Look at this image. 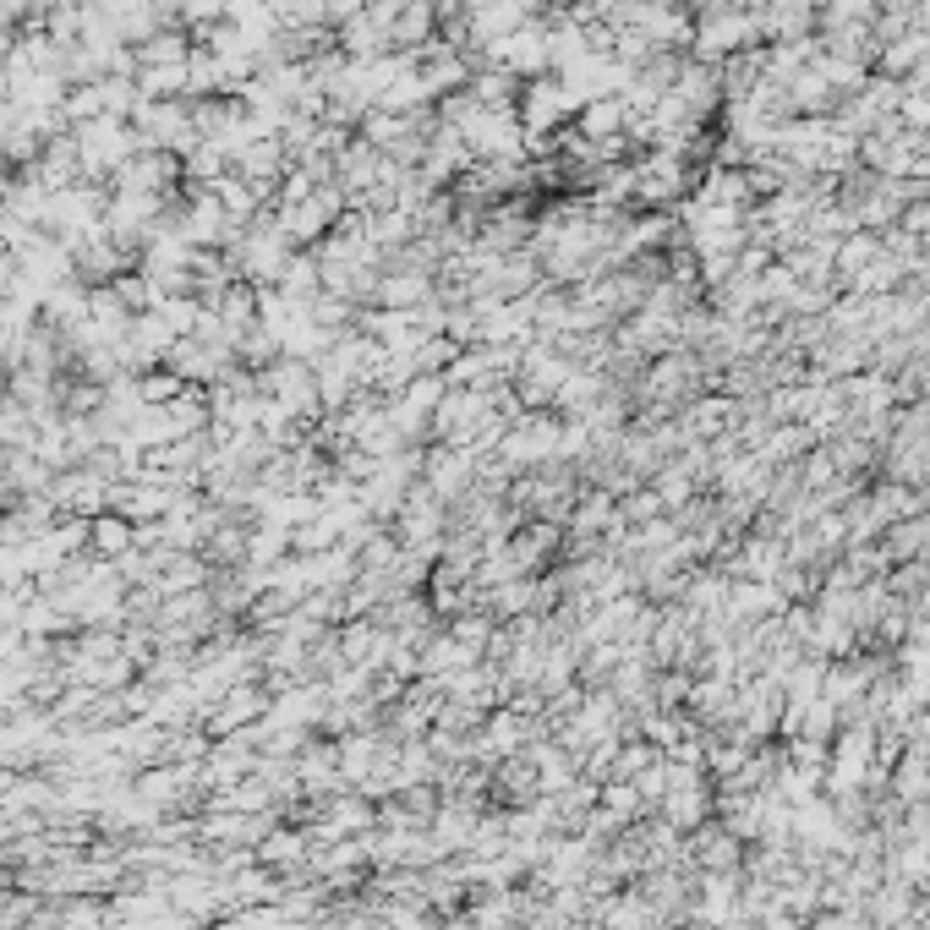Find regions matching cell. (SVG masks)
Returning a JSON list of instances; mask_svg holds the SVG:
<instances>
[]
</instances>
